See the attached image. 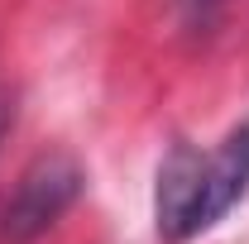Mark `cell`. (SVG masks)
I'll return each instance as SVG.
<instances>
[{"label":"cell","mask_w":249,"mask_h":244,"mask_svg":"<svg viewBox=\"0 0 249 244\" xmlns=\"http://www.w3.org/2000/svg\"><path fill=\"white\" fill-rule=\"evenodd\" d=\"M82 192V168L72 153H38L24 177L15 182L5 211H0V235L10 244H29L38 240L48 225H58V215L77 201Z\"/></svg>","instance_id":"cell-2"},{"label":"cell","mask_w":249,"mask_h":244,"mask_svg":"<svg viewBox=\"0 0 249 244\" xmlns=\"http://www.w3.org/2000/svg\"><path fill=\"white\" fill-rule=\"evenodd\" d=\"M225 0H178V15H182L187 29H211V19L220 15Z\"/></svg>","instance_id":"cell-3"},{"label":"cell","mask_w":249,"mask_h":244,"mask_svg":"<svg viewBox=\"0 0 249 244\" xmlns=\"http://www.w3.org/2000/svg\"><path fill=\"white\" fill-rule=\"evenodd\" d=\"M5 124H10V101L0 96V134H5Z\"/></svg>","instance_id":"cell-4"},{"label":"cell","mask_w":249,"mask_h":244,"mask_svg":"<svg viewBox=\"0 0 249 244\" xmlns=\"http://www.w3.org/2000/svg\"><path fill=\"white\" fill-rule=\"evenodd\" d=\"M249 192V120H240L211 153L173 144L158 168L154 220L163 244H187L201 230H211Z\"/></svg>","instance_id":"cell-1"}]
</instances>
